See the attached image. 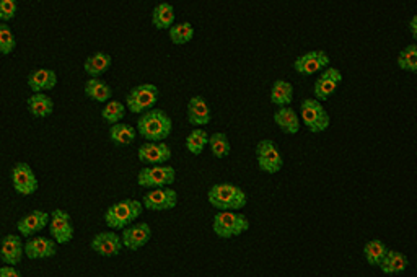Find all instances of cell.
Listing matches in <instances>:
<instances>
[{
	"instance_id": "obj_20",
	"label": "cell",
	"mask_w": 417,
	"mask_h": 277,
	"mask_svg": "<svg viewBox=\"0 0 417 277\" xmlns=\"http://www.w3.org/2000/svg\"><path fill=\"white\" fill-rule=\"evenodd\" d=\"M186 114H187V123L194 128L206 126V124L211 123L212 119L211 106H208L206 98L201 95L189 98V101H187V108H186Z\"/></svg>"
},
{
	"instance_id": "obj_35",
	"label": "cell",
	"mask_w": 417,
	"mask_h": 277,
	"mask_svg": "<svg viewBox=\"0 0 417 277\" xmlns=\"http://www.w3.org/2000/svg\"><path fill=\"white\" fill-rule=\"evenodd\" d=\"M208 147L213 156L217 159H227L232 152L230 140H228L225 133H213L211 134V140H208Z\"/></svg>"
},
{
	"instance_id": "obj_5",
	"label": "cell",
	"mask_w": 417,
	"mask_h": 277,
	"mask_svg": "<svg viewBox=\"0 0 417 277\" xmlns=\"http://www.w3.org/2000/svg\"><path fill=\"white\" fill-rule=\"evenodd\" d=\"M300 119L301 124L313 134H321L330 128L331 116L323 106V101L313 98H305L300 103Z\"/></svg>"
},
{
	"instance_id": "obj_14",
	"label": "cell",
	"mask_w": 417,
	"mask_h": 277,
	"mask_svg": "<svg viewBox=\"0 0 417 277\" xmlns=\"http://www.w3.org/2000/svg\"><path fill=\"white\" fill-rule=\"evenodd\" d=\"M90 248L104 258H114V256L121 254L124 243L121 235H118L114 230H106V232L97 233L90 240Z\"/></svg>"
},
{
	"instance_id": "obj_31",
	"label": "cell",
	"mask_w": 417,
	"mask_h": 277,
	"mask_svg": "<svg viewBox=\"0 0 417 277\" xmlns=\"http://www.w3.org/2000/svg\"><path fill=\"white\" fill-rule=\"evenodd\" d=\"M208 140H211V135H208L207 130H204L202 128H194L189 134H187L185 145L189 154L201 155L208 145Z\"/></svg>"
},
{
	"instance_id": "obj_34",
	"label": "cell",
	"mask_w": 417,
	"mask_h": 277,
	"mask_svg": "<svg viewBox=\"0 0 417 277\" xmlns=\"http://www.w3.org/2000/svg\"><path fill=\"white\" fill-rule=\"evenodd\" d=\"M396 64L401 70L409 72V74H417V43L408 44L406 48L399 51Z\"/></svg>"
},
{
	"instance_id": "obj_36",
	"label": "cell",
	"mask_w": 417,
	"mask_h": 277,
	"mask_svg": "<svg viewBox=\"0 0 417 277\" xmlns=\"http://www.w3.org/2000/svg\"><path fill=\"white\" fill-rule=\"evenodd\" d=\"M17 48V39L8 23H0V52L4 56L12 54Z\"/></svg>"
},
{
	"instance_id": "obj_33",
	"label": "cell",
	"mask_w": 417,
	"mask_h": 277,
	"mask_svg": "<svg viewBox=\"0 0 417 277\" xmlns=\"http://www.w3.org/2000/svg\"><path fill=\"white\" fill-rule=\"evenodd\" d=\"M168 36H170L171 43L176 44V46L187 44L192 38H194V26H192L191 22L175 23L168 30Z\"/></svg>"
},
{
	"instance_id": "obj_37",
	"label": "cell",
	"mask_w": 417,
	"mask_h": 277,
	"mask_svg": "<svg viewBox=\"0 0 417 277\" xmlns=\"http://www.w3.org/2000/svg\"><path fill=\"white\" fill-rule=\"evenodd\" d=\"M17 10L18 4L15 0H2L0 2V20H2V23L12 22L15 15H17Z\"/></svg>"
},
{
	"instance_id": "obj_2",
	"label": "cell",
	"mask_w": 417,
	"mask_h": 277,
	"mask_svg": "<svg viewBox=\"0 0 417 277\" xmlns=\"http://www.w3.org/2000/svg\"><path fill=\"white\" fill-rule=\"evenodd\" d=\"M207 201L217 211H237L247 207L248 195L233 183H217L207 192Z\"/></svg>"
},
{
	"instance_id": "obj_38",
	"label": "cell",
	"mask_w": 417,
	"mask_h": 277,
	"mask_svg": "<svg viewBox=\"0 0 417 277\" xmlns=\"http://www.w3.org/2000/svg\"><path fill=\"white\" fill-rule=\"evenodd\" d=\"M0 277H23L22 273L15 266H2L0 268Z\"/></svg>"
},
{
	"instance_id": "obj_23",
	"label": "cell",
	"mask_w": 417,
	"mask_h": 277,
	"mask_svg": "<svg viewBox=\"0 0 417 277\" xmlns=\"http://www.w3.org/2000/svg\"><path fill=\"white\" fill-rule=\"evenodd\" d=\"M113 64V57L108 52L97 51L90 54L83 62V69L90 78H100L103 74H106L109 67Z\"/></svg>"
},
{
	"instance_id": "obj_4",
	"label": "cell",
	"mask_w": 417,
	"mask_h": 277,
	"mask_svg": "<svg viewBox=\"0 0 417 277\" xmlns=\"http://www.w3.org/2000/svg\"><path fill=\"white\" fill-rule=\"evenodd\" d=\"M212 230L218 238L232 240L249 230L248 217L237 211H218L213 216Z\"/></svg>"
},
{
	"instance_id": "obj_12",
	"label": "cell",
	"mask_w": 417,
	"mask_h": 277,
	"mask_svg": "<svg viewBox=\"0 0 417 277\" xmlns=\"http://www.w3.org/2000/svg\"><path fill=\"white\" fill-rule=\"evenodd\" d=\"M144 207L152 212L171 211L178 206V192L173 187H158V190H149L142 197Z\"/></svg>"
},
{
	"instance_id": "obj_16",
	"label": "cell",
	"mask_w": 417,
	"mask_h": 277,
	"mask_svg": "<svg viewBox=\"0 0 417 277\" xmlns=\"http://www.w3.org/2000/svg\"><path fill=\"white\" fill-rule=\"evenodd\" d=\"M51 222V212H44L39 211V209H35L26 216L20 217L17 222V230L18 233L25 238H31L36 237L41 230H44L46 227H49Z\"/></svg>"
},
{
	"instance_id": "obj_7",
	"label": "cell",
	"mask_w": 417,
	"mask_h": 277,
	"mask_svg": "<svg viewBox=\"0 0 417 277\" xmlns=\"http://www.w3.org/2000/svg\"><path fill=\"white\" fill-rule=\"evenodd\" d=\"M176 181V170L171 165L144 166L137 175V185L147 190L170 187Z\"/></svg>"
},
{
	"instance_id": "obj_30",
	"label": "cell",
	"mask_w": 417,
	"mask_h": 277,
	"mask_svg": "<svg viewBox=\"0 0 417 277\" xmlns=\"http://www.w3.org/2000/svg\"><path fill=\"white\" fill-rule=\"evenodd\" d=\"M137 128L126 123H118L109 128V139L116 145H130L137 137Z\"/></svg>"
},
{
	"instance_id": "obj_25",
	"label": "cell",
	"mask_w": 417,
	"mask_h": 277,
	"mask_svg": "<svg viewBox=\"0 0 417 277\" xmlns=\"http://www.w3.org/2000/svg\"><path fill=\"white\" fill-rule=\"evenodd\" d=\"M26 106L35 118H48L54 113V101L46 93H33L26 100Z\"/></svg>"
},
{
	"instance_id": "obj_3",
	"label": "cell",
	"mask_w": 417,
	"mask_h": 277,
	"mask_svg": "<svg viewBox=\"0 0 417 277\" xmlns=\"http://www.w3.org/2000/svg\"><path fill=\"white\" fill-rule=\"evenodd\" d=\"M144 202L137 199H123L114 202L104 212V223L109 227V230H114V232L121 230L123 232L124 228L135 223L140 214L144 212Z\"/></svg>"
},
{
	"instance_id": "obj_1",
	"label": "cell",
	"mask_w": 417,
	"mask_h": 277,
	"mask_svg": "<svg viewBox=\"0 0 417 277\" xmlns=\"http://www.w3.org/2000/svg\"><path fill=\"white\" fill-rule=\"evenodd\" d=\"M137 133L145 139V142H165L173 133V119L165 109L154 108L140 114L137 119Z\"/></svg>"
},
{
	"instance_id": "obj_29",
	"label": "cell",
	"mask_w": 417,
	"mask_h": 277,
	"mask_svg": "<svg viewBox=\"0 0 417 277\" xmlns=\"http://www.w3.org/2000/svg\"><path fill=\"white\" fill-rule=\"evenodd\" d=\"M175 8L168 2L156 4L152 10V25L156 30H170L175 25Z\"/></svg>"
},
{
	"instance_id": "obj_10",
	"label": "cell",
	"mask_w": 417,
	"mask_h": 277,
	"mask_svg": "<svg viewBox=\"0 0 417 277\" xmlns=\"http://www.w3.org/2000/svg\"><path fill=\"white\" fill-rule=\"evenodd\" d=\"M330 67V56L326 51L321 49H313L297 57L294 61V69L299 75L310 77L318 72L326 70Z\"/></svg>"
},
{
	"instance_id": "obj_21",
	"label": "cell",
	"mask_w": 417,
	"mask_h": 277,
	"mask_svg": "<svg viewBox=\"0 0 417 277\" xmlns=\"http://www.w3.org/2000/svg\"><path fill=\"white\" fill-rule=\"evenodd\" d=\"M274 123L284 134L287 135H295L299 134L300 130V114L295 111L294 108L290 106H284V108H278L274 111Z\"/></svg>"
},
{
	"instance_id": "obj_11",
	"label": "cell",
	"mask_w": 417,
	"mask_h": 277,
	"mask_svg": "<svg viewBox=\"0 0 417 277\" xmlns=\"http://www.w3.org/2000/svg\"><path fill=\"white\" fill-rule=\"evenodd\" d=\"M49 233L52 240H56L59 245L70 243L75 235V228L74 223H72L70 214L64 211V209H54V211L51 212Z\"/></svg>"
},
{
	"instance_id": "obj_17",
	"label": "cell",
	"mask_w": 417,
	"mask_h": 277,
	"mask_svg": "<svg viewBox=\"0 0 417 277\" xmlns=\"http://www.w3.org/2000/svg\"><path fill=\"white\" fill-rule=\"evenodd\" d=\"M121 238L124 243V248L130 252H139L152 238V228L147 222H135L121 232Z\"/></svg>"
},
{
	"instance_id": "obj_8",
	"label": "cell",
	"mask_w": 417,
	"mask_h": 277,
	"mask_svg": "<svg viewBox=\"0 0 417 277\" xmlns=\"http://www.w3.org/2000/svg\"><path fill=\"white\" fill-rule=\"evenodd\" d=\"M258 168L268 175H275L284 168V156L279 145L270 139H261L256 144Z\"/></svg>"
},
{
	"instance_id": "obj_28",
	"label": "cell",
	"mask_w": 417,
	"mask_h": 277,
	"mask_svg": "<svg viewBox=\"0 0 417 277\" xmlns=\"http://www.w3.org/2000/svg\"><path fill=\"white\" fill-rule=\"evenodd\" d=\"M388 247L385 245L382 240L373 238L368 240L363 247V258L367 261L368 266H373V268H380V264L383 263L385 256L388 254Z\"/></svg>"
},
{
	"instance_id": "obj_15",
	"label": "cell",
	"mask_w": 417,
	"mask_h": 277,
	"mask_svg": "<svg viewBox=\"0 0 417 277\" xmlns=\"http://www.w3.org/2000/svg\"><path fill=\"white\" fill-rule=\"evenodd\" d=\"M137 156L145 166L166 165L173 156V150L166 142H144L137 150Z\"/></svg>"
},
{
	"instance_id": "obj_39",
	"label": "cell",
	"mask_w": 417,
	"mask_h": 277,
	"mask_svg": "<svg viewBox=\"0 0 417 277\" xmlns=\"http://www.w3.org/2000/svg\"><path fill=\"white\" fill-rule=\"evenodd\" d=\"M409 31L413 35V39L417 43V15L409 20Z\"/></svg>"
},
{
	"instance_id": "obj_19",
	"label": "cell",
	"mask_w": 417,
	"mask_h": 277,
	"mask_svg": "<svg viewBox=\"0 0 417 277\" xmlns=\"http://www.w3.org/2000/svg\"><path fill=\"white\" fill-rule=\"evenodd\" d=\"M57 243L56 240L48 237H31L25 243V256L28 259H48L57 254Z\"/></svg>"
},
{
	"instance_id": "obj_22",
	"label": "cell",
	"mask_w": 417,
	"mask_h": 277,
	"mask_svg": "<svg viewBox=\"0 0 417 277\" xmlns=\"http://www.w3.org/2000/svg\"><path fill=\"white\" fill-rule=\"evenodd\" d=\"M30 90L33 93H44L57 85V74L51 69H35L26 78Z\"/></svg>"
},
{
	"instance_id": "obj_18",
	"label": "cell",
	"mask_w": 417,
	"mask_h": 277,
	"mask_svg": "<svg viewBox=\"0 0 417 277\" xmlns=\"http://www.w3.org/2000/svg\"><path fill=\"white\" fill-rule=\"evenodd\" d=\"M25 258V243L22 235L8 233L2 240L0 259L5 266H17Z\"/></svg>"
},
{
	"instance_id": "obj_27",
	"label": "cell",
	"mask_w": 417,
	"mask_h": 277,
	"mask_svg": "<svg viewBox=\"0 0 417 277\" xmlns=\"http://www.w3.org/2000/svg\"><path fill=\"white\" fill-rule=\"evenodd\" d=\"M409 266V259L408 256L401 252H396V250H390L388 254L385 256L383 263L380 264V269H382L383 274L387 276H394V274H401L408 269Z\"/></svg>"
},
{
	"instance_id": "obj_32",
	"label": "cell",
	"mask_w": 417,
	"mask_h": 277,
	"mask_svg": "<svg viewBox=\"0 0 417 277\" xmlns=\"http://www.w3.org/2000/svg\"><path fill=\"white\" fill-rule=\"evenodd\" d=\"M126 103H121L118 100H111L104 104L101 109V118L104 123H108L109 126H114V124L121 123L124 116H126Z\"/></svg>"
},
{
	"instance_id": "obj_9",
	"label": "cell",
	"mask_w": 417,
	"mask_h": 277,
	"mask_svg": "<svg viewBox=\"0 0 417 277\" xmlns=\"http://www.w3.org/2000/svg\"><path fill=\"white\" fill-rule=\"evenodd\" d=\"M10 180H12L13 190L22 196L35 195L39 187L38 176L26 161H18L13 165L12 171H10Z\"/></svg>"
},
{
	"instance_id": "obj_26",
	"label": "cell",
	"mask_w": 417,
	"mask_h": 277,
	"mask_svg": "<svg viewBox=\"0 0 417 277\" xmlns=\"http://www.w3.org/2000/svg\"><path fill=\"white\" fill-rule=\"evenodd\" d=\"M292 101H294V85L284 78L275 80L270 87V103L278 108H284L290 106Z\"/></svg>"
},
{
	"instance_id": "obj_24",
	"label": "cell",
	"mask_w": 417,
	"mask_h": 277,
	"mask_svg": "<svg viewBox=\"0 0 417 277\" xmlns=\"http://www.w3.org/2000/svg\"><path fill=\"white\" fill-rule=\"evenodd\" d=\"M83 90H85L87 98H90V100L97 103L106 104L108 101L113 100V88L106 82L101 80V78H88Z\"/></svg>"
},
{
	"instance_id": "obj_13",
	"label": "cell",
	"mask_w": 417,
	"mask_h": 277,
	"mask_svg": "<svg viewBox=\"0 0 417 277\" xmlns=\"http://www.w3.org/2000/svg\"><path fill=\"white\" fill-rule=\"evenodd\" d=\"M342 83V74L341 70L336 69V67H328L326 70H323L320 77L316 78L315 83H313V95H315L316 100L326 101L335 95L339 85Z\"/></svg>"
},
{
	"instance_id": "obj_6",
	"label": "cell",
	"mask_w": 417,
	"mask_h": 277,
	"mask_svg": "<svg viewBox=\"0 0 417 277\" xmlns=\"http://www.w3.org/2000/svg\"><path fill=\"white\" fill-rule=\"evenodd\" d=\"M160 98V90L154 83H140L130 88L126 95V106L130 113L144 114L155 108L156 101Z\"/></svg>"
}]
</instances>
